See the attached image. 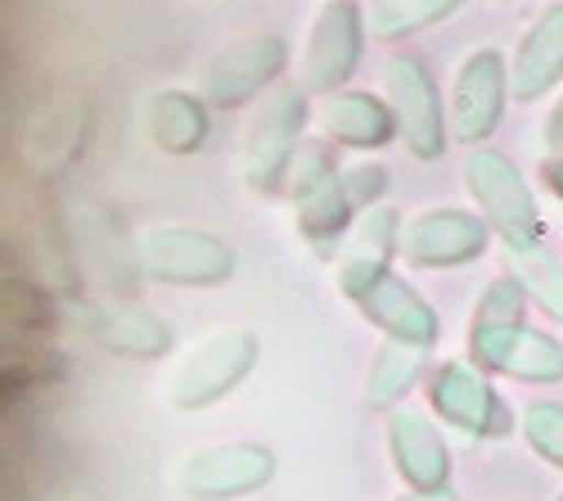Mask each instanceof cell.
<instances>
[{"instance_id":"cell-8","label":"cell","mask_w":563,"mask_h":501,"mask_svg":"<svg viewBox=\"0 0 563 501\" xmlns=\"http://www.w3.org/2000/svg\"><path fill=\"white\" fill-rule=\"evenodd\" d=\"M365 55V10L356 0H324L307 45H302V90L307 96H334L347 90L352 73Z\"/></svg>"},{"instance_id":"cell-21","label":"cell","mask_w":563,"mask_h":501,"mask_svg":"<svg viewBox=\"0 0 563 501\" xmlns=\"http://www.w3.org/2000/svg\"><path fill=\"white\" fill-rule=\"evenodd\" d=\"M429 352L433 348L384 339L379 357H374V367H369V380H365V402L374 406V412H397V406L410 397V389L419 384V375H424Z\"/></svg>"},{"instance_id":"cell-15","label":"cell","mask_w":563,"mask_h":501,"mask_svg":"<svg viewBox=\"0 0 563 501\" xmlns=\"http://www.w3.org/2000/svg\"><path fill=\"white\" fill-rule=\"evenodd\" d=\"M401 253V213L397 208H365L352 226V236L339 249V290L347 303H356L369 285H379L393 258Z\"/></svg>"},{"instance_id":"cell-24","label":"cell","mask_w":563,"mask_h":501,"mask_svg":"<svg viewBox=\"0 0 563 501\" xmlns=\"http://www.w3.org/2000/svg\"><path fill=\"white\" fill-rule=\"evenodd\" d=\"M519 429L545 466L563 470V402H528Z\"/></svg>"},{"instance_id":"cell-7","label":"cell","mask_w":563,"mask_h":501,"mask_svg":"<svg viewBox=\"0 0 563 501\" xmlns=\"http://www.w3.org/2000/svg\"><path fill=\"white\" fill-rule=\"evenodd\" d=\"M384 90H388V105L397 113L401 145L419 163H438L446 154V145H451V122H446L442 90H438L433 73L424 68V59L393 55L384 64Z\"/></svg>"},{"instance_id":"cell-14","label":"cell","mask_w":563,"mask_h":501,"mask_svg":"<svg viewBox=\"0 0 563 501\" xmlns=\"http://www.w3.org/2000/svg\"><path fill=\"white\" fill-rule=\"evenodd\" d=\"M388 451L410 492L451 488V447L442 443V429L433 425L429 412H419L410 402L388 412Z\"/></svg>"},{"instance_id":"cell-23","label":"cell","mask_w":563,"mask_h":501,"mask_svg":"<svg viewBox=\"0 0 563 501\" xmlns=\"http://www.w3.org/2000/svg\"><path fill=\"white\" fill-rule=\"evenodd\" d=\"M464 0H369L365 10V36L369 41H406L415 32H429L438 23H446Z\"/></svg>"},{"instance_id":"cell-27","label":"cell","mask_w":563,"mask_h":501,"mask_svg":"<svg viewBox=\"0 0 563 501\" xmlns=\"http://www.w3.org/2000/svg\"><path fill=\"white\" fill-rule=\"evenodd\" d=\"M541 176H545V190L563 204V154H554V159H545L541 163Z\"/></svg>"},{"instance_id":"cell-28","label":"cell","mask_w":563,"mask_h":501,"mask_svg":"<svg viewBox=\"0 0 563 501\" xmlns=\"http://www.w3.org/2000/svg\"><path fill=\"white\" fill-rule=\"evenodd\" d=\"M545 145L554 150V154H563V100L550 109V118H545Z\"/></svg>"},{"instance_id":"cell-6","label":"cell","mask_w":563,"mask_h":501,"mask_svg":"<svg viewBox=\"0 0 563 501\" xmlns=\"http://www.w3.org/2000/svg\"><path fill=\"white\" fill-rule=\"evenodd\" d=\"M289 68V41L279 32H253L230 41L225 51H217L203 73H199V96L208 100V109H244L253 100H262L271 86H279Z\"/></svg>"},{"instance_id":"cell-10","label":"cell","mask_w":563,"mask_h":501,"mask_svg":"<svg viewBox=\"0 0 563 501\" xmlns=\"http://www.w3.org/2000/svg\"><path fill=\"white\" fill-rule=\"evenodd\" d=\"M429 406L442 425L468 434V438H505L514 434V412L500 397V389L487 380V371L468 361H442L429 380Z\"/></svg>"},{"instance_id":"cell-16","label":"cell","mask_w":563,"mask_h":501,"mask_svg":"<svg viewBox=\"0 0 563 501\" xmlns=\"http://www.w3.org/2000/svg\"><path fill=\"white\" fill-rule=\"evenodd\" d=\"M81 335L113 352V357H131V361H150V357H167L172 352V326L158 312L131 307V303H81Z\"/></svg>"},{"instance_id":"cell-22","label":"cell","mask_w":563,"mask_h":501,"mask_svg":"<svg viewBox=\"0 0 563 501\" xmlns=\"http://www.w3.org/2000/svg\"><path fill=\"white\" fill-rule=\"evenodd\" d=\"M505 258H509L514 281L528 290V298L550 316V322H563V258L545 240L505 244Z\"/></svg>"},{"instance_id":"cell-5","label":"cell","mask_w":563,"mask_h":501,"mask_svg":"<svg viewBox=\"0 0 563 501\" xmlns=\"http://www.w3.org/2000/svg\"><path fill=\"white\" fill-rule=\"evenodd\" d=\"M257 335L253 330H217L199 339L167 380V397L176 412H208L221 397L240 389L257 367Z\"/></svg>"},{"instance_id":"cell-18","label":"cell","mask_w":563,"mask_h":501,"mask_svg":"<svg viewBox=\"0 0 563 501\" xmlns=\"http://www.w3.org/2000/svg\"><path fill=\"white\" fill-rule=\"evenodd\" d=\"M320 131L330 145L369 154V150H388L393 141H401L397 131V113L388 100H379L374 90H334L320 105Z\"/></svg>"},{"instance_id":"cell-1","label":"cell","mask_w":563,"mask_h":501,"mask_svg":"<svg viewBox=\"0 0 563 501\" xmlns=\"http://www.w3.org/2000/svg\"><path fill=\"white\" fill-rule=\"evenodd\" d=\"M289 199H294V226L316 258H339L343 240L356 226V208L347 195L343 167L334 159L330 141H307L294 172H289Z\"/></svg>"},{"instance_id":"cell-11","label":"cell","mask_w":563,"mask_h":501,"mask_svg":"<svg viewBox=\"0 0 563 501\" xmlns=\"http://www.w3.org/2000/svg\"><path fill=\"white\" fill-rule=\"evenodd\" d=\"M509 105V64L500 51L483 45L474 51L451 81V105H446V122H451V141L478 150L483 141H492V131L500 127Z\"/></svg>"},{"instance_id":"cell-17","label":"cell","mask_w":563,"mask_h":501,"mask_svg":"<svg viewBox=\"0 0 563 501\" xmlns=\"http://www.w3.org/2000/svg\"><path fill=\"white\" fill-rule=\"evenodd\" d=\"M361 316L379 330L384 339H397V344H415V348H433L438 344V307L419 294L406 276L388 271L379 285H369L361 298H356Z\"/></svg>"},{"instance_id":"cell-13","label":"cell","mask_w":563,"mask_h":501,"mask_svg":"<svg viewBox=\"0 0 563 501\" xmlns=\"http://www.w3.org/2000/svg\"><path fill=\"white\" fill-rule=\"evenodd\" d=\"M492 249V226L464 208H424L401 221V258L424 271H455Z\"/></svg>"},{"instance_id":"cell-12","label":"cell","mask_w":563,"mask_h":501,"mask_svg":"<svg viewBox=\"0 0 563 501\" xmlns=\"http://www.w3.org/2000/svg\"><path fill=\"white\" fill-rule=\"evenodd\" d=\"M468 357L487 375L519 384H563V344L545 330L519 326H468Z\"/></svg>"},{"instance_id":"cell-30","label":"cell","mask_w":563,"mask_h":501,"mask_svg":"<svg viewBox=\"0 0 563 501\" xmlns=\"http://www.w3.org/2000/svg\"><path fill=\"white\" fill-rule=\"evenodd\" d=\"M559 501H563V497H559Z\"/></svg>"},{"instance_id":"cell-29","label":"cell","mask_w":563,"mask_h":501,"mask_svg":"<svg viewBox=\"0 0 563 501\" xmlns=\"http://www.w3.org/2000/svg\"><path fill=\"white\" fill-rule=\"evenodd\" d=\"M397 501H460L455 488H438V492H410V497H397Z\"/></svg>"},{"instance_id":"cell-4","label":"cell","mask_w":563,"mask_h":501,"mask_svg":"<svg viewBox=\"0 0 563 501\" xmlns=\"http://www.w3.org/2000/svg\"><path fill=\"white\" fill-rule=\"evenodd\" d=\"M464 190L474 195L483 221L492 226V236H500L505 244H532L545 240V217L541 204L528 186V176L514 167L509 154L500 150H468L464 159Z\"/></svg>"},{"instance_id":"cell-26","label":"cell","mask_w":563,"mask_h":501,"mask_svg":"<svg viewBox=\"0 0 563 501\" xmlns=\"http://www.w3.org/2000/svg\"><path fill=\"white\" fill-rule=\"evenodd\" d=\"M393 172L384 163H356V167H343V181H347V195H352V208L365 213V208H379V199L388 195V181Z\"/></svg>"},{"instance_id":"cell-20","label":"cell","mask_w":563,"mask_h":501,"mask_svg":"<svg viewBox=\"0 0 563 501\" xmlns=\"http://www.w3.org/2000/svg\"><path fill=\"white\" fill-rule=\"evenodd\" d=\"M212 131V113H208V100L195 96V90H180V86H167V90H154L150 105H145V135L154 141V150L163 154H199L203 141Z\"/></svg>"},{"instance_id":"cell-3","label":"cell","mask_w":563,"mask_h":501,"mask_svg":"<svg viewBox=\"0 0 563 501\" xmlns=\"http://www.w3.org/2000/svg\"><path fill=\"white\" fill-rule=\"evenodd\" d=\"M135 266L154 285L212 290L234 276V249L203 226H145L135 236Z\"/></svg>"},{"instance_id":"cell-25","label":"cell","mask_w":563,"mask_h":501,"mask_svg":"<svg viewBox=\"0 0 563 501\" xmlns=\"http://www.w3.org/2000/svg\"><path fill=\"white\" fill-rule=\"evenodd\" d=\"M528 290L514 281V276H500V281H492L487 290H483V298H478V307H474V322L468 326H519L523 316H528Z\"/></svg>"},{"instance_id":"cell-9","label":"cell","mask_w":563,"mask_h":501,"mask_svg":"<svg viewBox=\"0 0 563 501\" xmlns=\"http://www.w3.org/2000/svg\"><path fill=\"white\" fill-rule=\"evenodd\" d=\"M279 461L262 443H217L203 451H190L176 466V488L190 501H240L262 492L275 479Z\"/></svg>"},{"instance_id":"cell-19","label":"cell","mask_w":563,"mask_h":501,"mask_svg":"<svg viewBox=\"0 0 563 501\" xmlns=\"http://www.w3.org/2000/svg\"><path fill=\"white\" fill-rule=\"evenodd\" d=\"M563 81V6H550L532 19L509 64L514 105H537Z\"/></svg>"},{"instance_id":"cell-2","label":"cell","mask_w":563,"mask_h":501,"mask_svg":"<svg viewBox=\"0 0 563 501\" xmlns=\"http://www.w3.org/2000/svg\"><path fill=\"white\" fill-rule=\"evenodd\" d=\"M307 90L294 81L271 86L244 131V181L253 195H279L302 154L307 135Z\"/></svg>"}]
</instances>
